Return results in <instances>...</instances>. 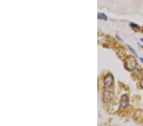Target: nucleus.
<instances>
[{
	"label": "nucleus",
	"instance_id": "f257e3e1",
	"mask_svg": "<svg viewBox=\"0 0 143 126\" xmlns=\"http://www.w3.org/2000/svg\"><path fill=\"white\" fill-rule=\"evenodd\" d=\"M137 65V61L133 56H128L124 60V66L128 71H133Z\"/></svg>",
	"mask_w": 143,
	"mask_h": 126
},
{
	"label": "nucleus",
	"instance_id": "f03ea898",
	"mask_svg": "<svg viewBox=\"0 0 143 126\" xmlns=\"http://www.w3.org/2000/svg\"><path fill=\"white\" fill-rule=\"evenodd\" d=\"M113 82H114V78L113 76L110 73L108 74L104 78V84L106 87H110L112 86Z\"/></svg>",
	"mask_w": 143,
	"mask_h": 126
},
{
	"label": "nucleus",
	"instance_id": "7ed1b4c3",
	"mask_svg": "<svg viewBox=\"0 0 143 126\" xmlns=\"http://www.w3.org/2000/svg\"><path fill=\"white\" fill-rule=\"evenodd\" d=\"M129 103V99L127 95H123L121 97L120 100V108H125L128 105Z\"/></svg>",
	"mask_w": 143,
	"mask_h": 126
},
{
	"label": "nucleus",
	"instance_id": "20e7f679",
	"mask_svg": "<svg viewBox=\"0 0 143 126\" xmlns=\"http://www.w3.org/2000/svg\"><path fill=\"white\" fill-rule=\"evenodd\" d=\"M97 18H98L99 19H102V20H107V19H108L107 16L103 13H98V15H97Z\"/></svg>",
	"mask_w": 143,
	"mask_h": 126
},
{
	"label": "nucleus",
	"instance_id": "39448f33",
	"mask_svg": "<svg viewBox=\"0 0 143 126\" xmlns=\"http://www.w3.org/2000/svg\"><path fill=\"white\" fill-rule=\"evenodd\" d=\"M130 26H131V27H132L133 29H135V28L138 29V28H139V26L137 24H135L134 23H130Z\"/></svg>",
	"mask_w": 143,
	"mask_h": 126
},
{
	"label": "nucleus",
	"instance_id": "423d86ee",
	"mask_svg": "<svg viewBox=\"0 0 143 126\" xmlns=\"http://www.w3.org/2000/svg\"><path fill=\"white\" fill-rule=\"evenodd\" d=\"M128 48L129 49V50H130V51H132V52L134 53L135 55L137 56V53H136V52H135V50H134V49H132V47H131V46H130V45H128Z\"/></svg>",
	"mask_w": 143,
	"mask_h": 126
},
{
	"label": "nucleus",
	"instance_id": "0eeeda50",
	"mask_svg": "<svg viewBox=\"0 0 143 126\" xmlns=\"http://www.w3.org/2000/svg\"><path fill=\"white\" fill-rule=\"evenodd\" d=\"M140 85H141V87L143 88V78L141 80V82H140Z\"/></svg>",
	"mask_w": 143,
	"mask_h": 126
},
{
	"label": "nucleus",
	"instance_id": "6e6552de",
	"mask_svg": "<svg viewBox=\"0 0 143 126\" xmlns=\"http://www.w3.org/2000/svg\"><path fill=\"white\" fill-rule=\"evenodd\" d=\"M117 38H118L119 40H120V41H121V38H120V37H119L118 36H117Z\"/></svg>",
	"mask_w": 143,
	"mask_h": 126
},
{
	"label": "nucleus",
	"instance_id": "1a4fd4ad",
	"mask_svg": "<svg viewBox=\"0 0 143 126\" xmlns=\"http://www.w3.org/2000/svg\"><path fill=\"white\" fill-rule=\"evenodd\" d=\"M140 59H141V61H142V62H143V58H140Z\"/></svg>",
	"mask_w": 143,
	"mask_h": 126
},
{
	"label": "nucleus",
	"instance_id": "9d476101",
	"mask_svg": "<svg viewBox=\"0 0 143 126\" xmlns=\"http://www.w3.org/2000/svg\"><path fill=\"white\" fill-rule=\"evenodd\" d=\"M141 41H142V42H143V38H142V39H141Z\"/></svg>",
	"mask_w": 143,
	"mask_h": 126
},
{
	"label": "nucleus",
	"instance_id": "9b49d317",
	"mask_svg": "<svg viewBox=\"0 0 143 126\" xmlns=\"http://www.w3.org/2000/svg\"><path fill=\"white\" fill-rule=\"evenodd\" d=\"M141 47H142V49H143V46H142V45H141Z\"/></svg>",
	"mask_w": 143,
	"mask_h": 126
}]
</instances>
